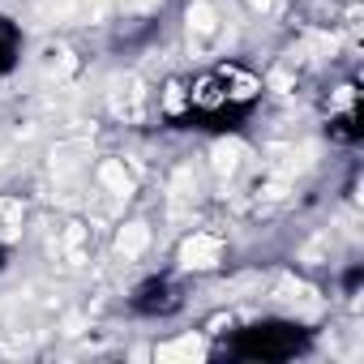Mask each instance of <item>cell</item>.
<instances>
[{
  "label": "cell",
  "mask_w": 364,
  "mask_h": 364,
  "mask_svg": "<svg viewBox=\"0 0 364 364\" xmlns=\"http://www.w3.org/2000/svg\"><path fill=\"white\" fill-rule=\"evenodd\" d=\"M215 22H219V18H215V9L206 5V0H193V5H189V26H193L198 35H210Z\"/></svg>",
  "instance_id": "obj_6"
},
{
  "label": "cell",
  "mask_w": 364,
  "mask_h": 364,
  "mask_svg": "<svg viewBox=\"0 0 364 364\" xmlns=\"http://www.w3.org/2000/svg\"><path fill=\"white\" fill-rule=\"evenodd\" d=\"M180 262L189 270H215L223 262V240L210 236V232H193L185 245H180Z\"/></svg>",
  "instance_id": "obj_1"
},
{
  "label": "cell",
  "mask_w": 364,
  "mask_h": 364,
  "mask_svg": "<svg viewBox=\"0 0 364 364\" xmlns=\"http://www.w3.org/2000/svg\"><path fill=\"white\" fill-rule=\"evenodd\" d=\"M249 5H253V9H266V5H274V0H249Z\"/></svg>",
  "instance_id": "obj_8"
},
{
  "label": "cell",
  "mask_w": 364,
  "mask_h": 364,
  "mask_svg": "<svg viewBox=\"0 0 364 364\" xmlns=\"http://www.w3.org/2000/svg\"><path fill=\"white\" fill-rule=\"evenodd\" d=\"M180 90H185V86H176V82L167 86V95H163V107H167V112H180V107H185V95H180Z\"/></svg>",
  "instance_id": "obj_7"
},
{
  "label": "cell",
  "mask_w": 364,
  "mask_h": 364,
  "mask_svg": "<svg viewBox=\"0 0 364 364\" xmlns=\"http://www.w3.org/2000/svg\"><path fill=\"white\" fill-rule=\"evenodd\" d=\"M146 245H150V228H146V223H124V228H120V236H116L120 257H141V253H146Z\"/></svg>",
  "instance_id": "obj_4"
},
{
  "label": "cell",
  "mask_w": 364,
  "mask_h": 364,
  "mask_svg": "<svg viewBox=\"0 0 364 364\" xmlns=\"http://www.w3.org/2000/svg\"><path fill=\"white\" fill-rule=\"evenodd\" d=\"M99 185L112 193V198H129L133 193V176L124 171V163H116V159H107L103 167H99Z\"/></svg>",
  "instance_id": "obj_3"
},
{
  "label": "cell",
  "mask_w": 364,
  "mask_h": 364,
  "mask_svg": "<svg viewBox=\"0 0 364 364\" xmlns=\"http://www.w3.org/2000/svg\"><path fill=\"white\" fill-rule=\"evenodd\" d=\"M154 355H159V360H202V355H206V343H202L198 334H180V338L163 343Z\"/></svg>",
  "instance_id": "obj_2"
},
{
  "label": "cell",
  "mask_w": 364,
  "mask_h": 364,
  "mask_svg": "<svg viewBox=\"0 0 364 364\" xmlns=\"http://www.w3.org/2000/svg\"><path fill=\"white\" fill-rule=\"evenodd\" d=\"M0 210H5V202H0Z\"/></svg>",
  "instance_id": "obj_9"
},
{
  "label": "cell",
  "mask_w": 364,
  "mask_h": 364,
  "mask_svg": "<svg viewBox=\"0 0 364 364\" xmlns=\"http://www.w3.org/2000/svg\"><path fill=\"white\" fill-rule=\"evenodd\" d=\"M240 154H245L240 141H219V146H215V171H228V176H232V171L240 167Z\"/></svg>",
  "instance_id": "obj_5"
}]
</instances>
